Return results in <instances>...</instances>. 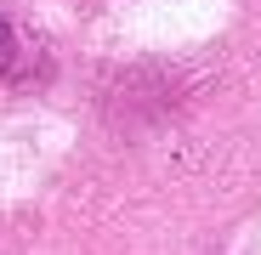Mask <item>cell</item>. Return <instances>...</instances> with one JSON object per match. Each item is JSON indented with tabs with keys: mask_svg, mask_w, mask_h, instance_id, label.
I'll use <instances>...</instances> for the list:
<instances>
[{
	"mask_svg": "<svg viewBox=\"0 0 261 255\" xmlns=\"http://www.w3.org/2000/svg\"><path fill=\"white\" fill-rule=\"evenodd\" d=\"M12 51H17V46H12V29L0 23V68H12Z\"/></svg>",
	"mask_w": 261,
	"mask_h": 255,
	"instance_id": "obj_1",
	"label": "cell"
}]
</instances>
